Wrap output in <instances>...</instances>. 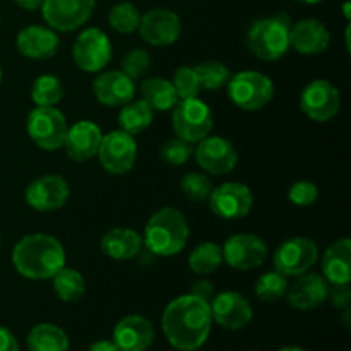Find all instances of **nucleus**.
<instances>
[{
    "label": "nucleus",
    "mask_w": 351,
    "mask_h": 351,
    "mask_svg": "<svg viewBox=\"0 0 351 351\" xmlns=\"http://www.w3.org/2000/svg\"><path fill=\"white\" fill-rule=\"evenodd\" d=\"M96 156L103 170L112 175H123L136 165L137 143L134 136L123 130H112L103 136Z\"/></svg>",
    "instance_id": "obj_11"
},
{
    "label": "nucleus",
    "mask_w": 351,
    "mask_h": 351,
    "mask_svg": "<svg viewBox=\"0 0 351 351\" xmlns=\"http://www.w3.org/2000/svg\"><path fill=\"white\" fill-rule=\"evenodd\" d=\"M191 295L201 298L204 302H211L213 297H215V287H213L211 281L208 280H197L194 285H192Z\"/></svg>",
    "instance_id": "obj_42"
},
{
    "label": "nucleus",
    "mask_w": 351,
    "mask_h": 351,
    "mask_svg": "<svg viewBox=\"0 0 351 351\" xmlns=\"http://www.w3.org/2000/svg\"><path fill=\"white\" fill-rule=\"evenodd\" d=\"M194 154V144L187 143V141L180 139V137H173L168 139L163 146L160 147V156L170 167H182L189 161V158Z\"/></svg>",
    "instance_id": "obj_39"
},
{
    "label": "nucleus",
    "mask_w": 351,
    "mask_h": 351,
    "mask_svg": "<svg viewBox=\"0 0 351 351\" xmlns=\"http://www.w3.org/2000/svg\"><path fill=\"white\" fill-rule=\"evenodd\" d=\"M322 276L329 285H350L351 240L339 239L326 249L321 261Z\"/></svg>",
    "instance_id": "obj_25"
},
{
    "label": "nucleus",
    "mask_w": 351,
    "mask_h": 351,
    "mask_svg": "<svg viewBox=\"0 0 351 351\" xmlns=\"http://www.w3.org/2000/svg\"><path fill=\"white\" fill-rule=\"evenodd\" d=\"M331 43V33L319 19H302L291 24L290 48L300 55H319L328 50Z\"/></svg>",
    "instance_id": "obj_24"
},
{
    "label": "nucleus",
    "mask_w": 351,
    "mask_h": 351,
    "mask_svg": "<svg viewBox=\"0 0 351 351\" xmlns=\"http://www.w3.org/2000/svg\"><path fill=\"white\" fill-rule=\"evenodd\" d=\"M194 69L199 82H201V89H208V91H218V89L225 88L232 77L228 67L218 60L201 62Z\"/></svg>",
    "instance_id": "obj_35"
},
{
    "label": "nucleus",
    "mask_w": 351,
    "mask_h": 351,
    "mask_svg": "<svg viewBox=\"0 0 351 351\" xmlns=\"http://www.w3.org/2000/svg\"><path fill=\"white\" fill-rule=\"evenodd\" d=\"M0 82H2V67H0Z\"/></svg>",
    "instance_id": "obj_49"
},
{
    "label": "nucleus",
    "mask_w": 351,
    "mask_h": 351,
    "mask_svg": "<svg viewBox=\"0 0 351 351\" xmlns=\"http://www.w3.org/2000/svg\"><path fill=\"white\" fill-rule=\"evenodd\" d=\"M141 99L149 106L153 112H168L173 110L178 103L177 91L170 79L165 77H151L141 84L139 88Z\"/></svg>",
    "instance_id": "obj_27"
},
{
    "label": "nucleus",
    "mask_w": 351,
    "mask_h": 351,
    "mask_svg": "<svg viewBox=\"0 0 351 351\" xmlns=\"http://www.w3.org/2000/svg\"><path fill=\"white\" fill-rule=\"evenodd\" d=\"M93 95L103 106H123L136 96V81L122 71H105L93 81Z\"/></svg>",
    "instance_id": "obj_19"
},
{
    "label": "nucleus",
    "mask_w": 351,
    "mask_h": 351,
    "mask_svg": "<svg viewBox=\"0 0 351 351\" xmlns=\"http://www.w3.org/2000/svg\"><path fill=\"white\" fill-rule=\"evenodd\" d=\"M53 290L58 300L65 304H75L86 293V280L79 271L64 266L53 278Z\"/></svg>",
    "instance_id": "obj_30"
},
{
    "label": "nucleus",
    "mask_w": 351,
    "mask_h": 351,
    "mask_svg": "<svg viewBox=\"0 0 351 351\" xmlns=\"http://www.w3.org/2000/svg\"><path fill=\"white\" fill-rule=\"evenodd\" d=\"M280 351H307V350L300 348V346H288V348H281Z\"/></svg>",
    "instance_id": "obj_48"
},
{
    "label": "nucleus",
    "mask_w": 351,
    "mask_h": 351,
    "mask_svg": "<svg viewBox=\"0 0 351 351\" xmlns=\"http://www.w3.org/2000/svg\"><path fill=\"white\" fill-rule=\"evenodd\" d=\"M0 23H2V17H0Z\"/></svg>",
    "instance_id": "obj_51"
},
{
    "label": "nucleus",
    "mask_w": 351,
    "mask_h": 351,
    "mask_svg": "<svg viewBox=\"0 0 351 351\" xmlns=\"http://www.w3.org/2000/svg\"><path fill=\"white\" fill-rule=\"evenodd\" d=\"M189 267L199 276H209L223 264V250L215 242H202L189 254Z\"/></svg>",
    "instance_id": "obj_31"
},
{
    "label": "nucleus",
    "mask_w": 351,
    "mask_h": 351,
    "mask_svg": "<svg viewBox=\"0 0 351 351\" xmlns=\"http://www.w3.org/2000/svg\"><path fill=\"white\" fill-rule=\"evenodd\" d=\"M26 345L29 351H67L69 336L55 324H36L27 332Z\"/></svg>",
    "instance_id": "obj_28"
},
{
    "label": "nucleus",
    "mask_w": 351,
    "mask_h": 351,
    "mask_svg": "<svg viewBox=\"0 0 351 351\" xmlns=\"http://www.w3.org/2000/svg\"><path fill=\"white\" fill-rule=\"evenodd\" d=\"M291 24L290 16L285 12L254 21L247 31V47L250 53L264 62H274L285 57L290 50Z\"/></svg>",
    "instance_id": "obj_4"
},
{
    "label": "nucleus",
    "mask_w": 351,
    "mask_h": 351,
    "mask_svg": "<svg viewBox=\"0 0 351 351\" xmlns=\"http://www.w3.org/2000/svg\"><path fill=\"white\" fill-rule=\"evenodd\" d=\"M223 250V263L232 269L250 271L261 267L267 259V245L254 233H237L226 239Z\"/></svg>",
    "instance_id": "obj_15"
},
{
    "label": "nucleus",
    "mask_w": 351,
    "mask_h": 351,
    "mask_svg": "<svg viewBox=\"0 0 351 351\" xmlns=\"http://www.w3.org/2000/svg\"><path fill=\"white\" fill-rule=\"evenodd\" d=\"M67 129V119L57 106H34L26 120L27 136L43 151L62 149Z\"/></svg>",
    "instance_id": "obj_7"
},
{
    "label": "nucleus",
    "mask_w": 351,
    "mask_h": 351,
    "mask_svg": "<svg viewBox=\"0 0 351 351\" xmlns=\"http://www.w3.org/2000/svg\"><path fill=\"white\" fill-rule=\"evenodd\" d=\"M175 91H177L178 99H189V98H199L201 93V82H199L197 74H195L194 67H187L182 65L175 71L173 79H171Z\"/></svg>",
    "instance_id": "obj_37"
},
{
    "label": "nucleus",
    "mask_w": 351,
    "mask_h": 351,
    "mask_svg": "<svg viewBox=\"0 0 351 351\" xmlns=\"http://www.w3.org/2000/svg\"><path fill=\"white\" fill-rule=\"evenodd\" d=\"M319 197V189L314 182L308 180H298L291 184L290 191H288V201L297 208H308V206L315 204Z\"/></svg>",
    "instance_id": "obj_40"
},
{
    "label": "nucleus",
    "mask_w": 351,
    "mask_h": 351,
    "mask_svg": "<svg viewBox=\"0 0 351 351\" xmlns=\"http://www.w3.org/2000/svg\"><path fill=\"white\" fill-rule=\"evenodd\" d=\"M319 259V249L314 240L307 237H293L278 245L274 250V271L287 278H297L314 267Z\"/></svg>",
    "instance_id": "obj_9"
},
{
    "label": "nucleus",
    "mask_w": 351,
    "mask_h": 351,
    "mask_svg": "<svg viewBox=\"0 0 351 351\" xmlns=\"http://www.w3.org/2000/svg\"><path fill=\"white\" fill-rule=\"evenodd\" d=\"M350 315H351V308L346 307L345 308V315H343V321H345V328L350 329Z\"/></svg>",
    "instance_id": "obj_46"
},
{
    "label": "nucleus",
    "mask_w": 351,
    "mask_h": 351,
    "mask_svg": "<svg viewBox=\"0 0 351 351\" xmlns=\"http://www.w3.org/2000/svg\"><path fill=\"white\" fill-rule=\"evenodd\" d=\"M328 291L329 283L324 276L307 271L297 276L295 283L288 287L285 297L288 298V304L297 311H312L328 300Z\"/></svg>",
    "instance_id": "obj_22"
},
{
    "label": "nucleus",
    "mask_w": 351,
    "mask_h": 351,
    "mask_svg": "<svg viewBox=\"0 0 351 351\" xmlns=\"http://www.w3.org/2000/svg\"><path fill=\"white\" fill-rule=\"evenodd\" d=\"M141 21V12L136 3L119 2L108 10V24L113 31L120 34H130L137 31Z\"/></svg>",
    "instance_id": "obj_34"
},
{
    "label": "nucleus",
    "mask_w": 351,
    "mask_h": 351,
    "mask_svg": "<svg viewBox=\"0 0 351 351\" xmlns=\"http://www.w3.org/2000/svg\"><path fill=\"white\" fill-rule=\"evenodd\" d=\"M300 108L314 122H329L341 108L339 89L326 79H314L302 91Z\"/></svg>",
    "instance_id": "obj_13"
},
{
    "label": "nucleus",
    "mask_w": 351,
    "mask_h": 351,
    "mask_svg": "<svg viewBox=\"0 0 351 351\" xmlns=\"http://www.w3.org/2000/svg\"><path fill=\"white\" fill-rule=\"evenodd\" d=\"M182 194L192 202H208L213 192V182L208 175L192 171L187 173L180 182Z\"/></svg>",
    "instance_id": "obj_36"
},
{
    "label": "nucleus",
    "mask_w": 351,
    "mask_h": 351,
    "mask_svg": "<svg viewBox=\"0 0 351 351\" xmlns=\"http://www.w3.org/2000/svg\"><path fill=\"white\" fill-rule=\"evenodd\" d=\"M71 195L69 182L60 175H41L24 191L27 206L38 213H50L64 208Z\"/></svg>",
    "instance_id": "obj_16"
},
{
    "label": "nucleus",
    "mask_w": 351,
    "mask_h": 351,
    "mask_svg": "<svg viewBox=\"0 0 351 351\" xmlns=\"http://www.w3.org/2000/svg\"><path fill=\"white\" fill-rule=\"evenodd\" d=\"M208 204L215 216L226 221H235L245 218L252 211L254 194L245 184L225 182L218 187H213Z\"/></svg>",
    "instance_id": "obj_12"
},
{
    "label": "nucleus",
    "mask_w": 351,
    "mask_h": 351,
    "mask_svg": "<svg viewBox=\"0 0 351 351\" xmlns=\"http://www.w3.org/2000/svg\"><path fill=\"white\" fill-rule=\"evenodd\" d=\"M288 278L283 276L278 271H267V273L261 274L254 283V295L259 298L261 302H278L287 295Z\"/></svg>",
    "instance_id": "obj_33"
},
{
    "label": "nucleus",
    "mask_w": 351,
    "mask_h": 351,
    "mask_svg": "<svg viewBox=\"0 0 351 351\" xmlns=\"http://www.w3.org/2000/svg\"><path fill=\"white\" fill-rule=\"evenodd\" d=\"M171 127L177 137L197 144L213 132L215 115L211 106L201 98L178 99L171 110Z\"/></svg>",
    "instance_id": "obj_5"
},
{
    "label": "nucleus",
    "mask_w": 351,
    "mask_h": 351,
    "mask_svg": "<svg viewBox=\"0 0 351 351\" xmlns=\"http://www.w3.org/2000/svg\"><path fill=\"white\" fill-rule=\"evenodd\" d=\"M112 341L120 351H146L154 341V328L143 315H127L113 328Z\"/></svg>",
    "instance_id": "obj_23"
},
{
    "label": "nucleus",
    "mask_w": 351,
    "mask_h": 351,
    "mask_svg": "<svg viewBox=\"0 0 351 351\" xmlns=\"http://www.w3.org/2000/svg\"><path fill=\"white\" fill-rule=\"evenodd\" d=\"M151 64H153V58H151L149 51H146L144 48H132L123 55L122 72L129 75L132 81H137L149 72Z\"/></svg>",
    "instance_id": "obj_38"
},
{
    "label": "nucleus",
    "mask_w": 351,
    "mask_h": 351,
    "mask_svg": "<svg viewBox=\"0 0 351 351\" xmlns=\"http://www.w3.org/2000/svg\"><path fill=\"white\" fill-rule=\"evenodd\" d=\"M113 55L108 34L99 27H86L72 43V60L81 71L95 74L110 64Z\"/></svg>",
    "instance_id": "obj_8"
},
{
    "label": "nucleus",
    "mask_w": 351,
    "mask_h": 351,
    "mask_svg": "<svg viewBox=\"0 0 351 351\" xmlns=\"http://www.w3.org/2000/svg\"><path fill=\"white\" fill-rule=\"evenodd\" d=\"M17 7H21L23 10H36L41 9V3L43 0H14Z\"/></svg>",
    "instance_id": "obj_45"
},
{
    "label": "nucleus",
    "mask_w": 351,
    "mask_h": 351,
    "mask_svg": "<svg viewBox=\"0 0 351 351\" xmlns=\"http://www.w3.org/2000/svg\"><path fill=\"white\" fill-rule=\"evenodd\" d=\"M88 351H120V350L119 346H117L113 341H110V339H99V341L93 343Z\"/></svg>",
    "instance_id": "obj_44"
},
{
    "label": "nucleus",
    "mask_w": 351,
    "mask_h": 351,
    "mask_svg": "<svg viewBox=\"0 0 351 351\" xmlns=\"http://www.w3.org/2000/svg\"><path fill=\"white\" fill-rule=\"evenodd\" d=\"M12 266L27 280H51L65 266V249L55 237L31 233L14 245Z\"/></svg>",
    "instance_id": "obj_2"
},
{
    "label": "nucleus",
    "mask_w": 351,
    "mask_h": 351,
    "mask_svg": "<svg viewBox=\"0 0 351 351\" xmlns=\"http://www.w3.org/2000/svg\"><path fill=\"white\" fill-rule=\"evenodd\" d=\"M228 98L237 108L245 112H257L271 103L274 96V84L269 75L259 71H242L232 75L226 84Z\"/></svg>",
    "instance_id": "obj_6"
},
{
    "label": "nucleus",
    "mask_w": 351,
    "mask_h": 351,
    "mask_svg": "<svg viewBox=\"0 0 351 351\" xmlns=\"http://www.w3.org/2000/svg\"><path fill=\"white\" fill-rule=\"evenodd\" d=\"M96 0H43L41 16L53 31L71 33L91 19Z\"/></svg>",
    "instance_id": "obj_10"
},
{
    "label": "nucleus",
    "mask_w": 351,
    "mask_h": 351,
    "mask_svg": "<svg viewBox=\"0 0 351 351\" xmlns=\"http://www.w3.org/2000/svg\"><path fill=\"white\" fill-rule=\"evenodd\" d=\"M213 322L228 331H240L247 328L254 317L252 305L239 291H221L209 302Z\"/></svg>",
    "instance_id": "obj_18"
},
{
    "label": "nucleus",
    "mask_w": 351,
    "mask_h": 351,
    "mask_svg": "<svg viewBox=\"0 0 351 351\" xmlns=\"http://www.w3.org/2000/svg\"><path fill=\"white\" fill-rule=\"evenodd\" d=\"M0 242H2V233H0Z\"/></svg>",
    "instance_id": "obj_50"
},
{
    "label": "nucleus",
    "mask_w": 351,
    "mask_h": 351,
    "mask_svg": "<svg viewBox=\"0 0 351 351\" xmlns=\"http://www.w3.org/2000/svg\"><path fill=\"white\" fill-rule=\"evenodd\" d=\"M103 132L91 120H79L67 129V136L64 141V149L71 160L77 163L91 160L98 154L101 144Z\"/></svg>",
    "instance_id": "obj_20"
},
{
    "label": "nucleus",
    "mask_w": 351,
    "mask_h": 351,
    "mask_svg": "<svg viewBox=\"0 0 351 351\" xmlns=\"http://www.w3.org/2000/svg\"><path fill=\"white\" fill-rule=\"evenodd\" d=\"M64 98V84L53 74H41L31 86V99L36 106H57Z\"/></svg>",
    "instance_id": "obj_32"
},
{
    "label": "nucleus",
    "mask_w": 351,
    "mask_h": 351,
    "mask_svg": "<svg viewBox=\"0 0 351 351\" xmlns=\"http://www.w3.org/2000/svg\"><path fill=\"white\" fill-rule=\"evenodd\" d=\"M161 328L167 341L175 350H199L211 335L213 317L209 304L191 293L180 295L163 311Z\"/></svg>",
    "instance_id": "obj_1"
},
{
    "label": "nucleus",
    "mask_w": 351,
    "mask_h": 351,
    "mask_svg": "<svg viewBox=\"0 0 351 351\" xmlns=\"http://www.w3.org/2000/svg\"><path fill=\"white\" fill-rule=\"evenodd\" d=\"M192 156L195 158L199 168L209 175L232 173L239 163V151L232 141L211 134L199 141Z\"/></svg>",
    "instance_id": "obj_14"
},
{
    "label": "nucleus",
    "mask_w": 351,
    "mask_h": 351,
    "mask_svg": "<svg viewBox=\"0 0 351 351\" xmlns=\"http://www.w3.org/2000/svg\"><path fill=\"white\" fill-rule=\"evenodd\" d=\"M189 223L177 208H161L146 223L143 235L144 249L154 257H171L180 254L189 242Z\"/></svg>",
    "instance_id": "obj_3"
},
{
    "label": "nucleus",
    "mask_w": 351,
    "mask_h": 351,
    "mask_svg": "<svg viewBox=\"0 0 351 351\" xmlns=\"http://www.w3.org/2000/svg\"><path fill=\"white\" fill-rule=\"evenodd\" d=\"M328 298L331 302V305L335 308H343L350 307L351 302V290L350 285H329Z\"/></svg>",
    "instance_id": "obj_41"
},
{
    "label": "nucleus",
    "mask_w": 351,
    "mask_h": 351,
    "mask_svg": "<svg viewBox=\"0 0 351 351\" xmlns=\"http://www.w3.org/2000/svg\"><path fill=\"white\" fill-rule=\"evenodd\" d=\"M16 47L23 57L31 60H48L60 47L57 31L41 24L26 26L17 33Z\"/></svg>",
    "instance_id": "obj_21"
},
{
    "label": "nucleus",
    "mask_w": 351,
    "mask_h": 351,
    "mask_svg": "<svg viewBox=\"0 0 351 351\" xmlns=\"http://www.w3.org/2000/svg\"><path fill=\"white\" fill-rule=\"evenodd\" d=\"M143 237L132 228L115 226L101 237V250L112 261L136 259L143 250Z\"/></svg>",
    "instance_id": "obj_26"
},
{
    "label": "nucleus",
    "mask_w": 351,
    "mask_h": 351,
    "mask_svg": "<svg viewBox=\"0 0 351 351\" xmlns=\"http://www.w3.org/2000/svg\"><path fill=\"white\" fill-rule=\"evenodd\" d=\"M153 117L154 112L143 99H132L119 112V129L130 136H137L153 123Z\"/></svg>",
    "instance_id": "obj_29"
},
{
    "label": "nucleus",
    "mask_w": 351,
    "mask_h": 351,
    "mask_svg": "<svg viewBox=\"0 0 351 351\" xmlns=\"http://www.w3.org/2000/svg\"><path fill=\"white\" fill-rule=\"evenodd\" d=\"M297 2L305 3V5H315V3H321L322 0H297Z\"/></svg>",
    "instance_id": "obj_47"
},
{
    "label": "nucleus",
    "mask_w": 351,
    "mask_h": 351,
    "mask_svg": "<svg viewBox=\"0 0 351 351\" xmlns=\"http://www.w3.org/2000/svg\"><path fill=\"white\" fill-rule=\"evenodd\" d=\"M137 31L141 38L153 47H170L180 38L182 21L173 10L158 7L141 14Z\"/></svg>",
    "instance_id": "obj_17"
},
{
    "label": "nucleus",
    "mask_w": 351,
    "mask_h": 351,
    "mask_svg": "<svg viewBox=\"0 0 351 351\" xmlns=\"http://www.w3.org/2000/svg\"><path fill=\"white\" fill-rule=\"evenodd\" d=\"M0 351H21L16 336L0 326Z\"/></svg>",
    "instance_id": "obj_43"
}]
</instances>
